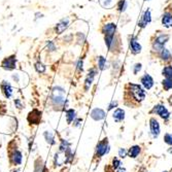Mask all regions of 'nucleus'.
I'll use <instances>...</instances> for the list:
<instances>
[{
    "label": "nucleus",
    "instance_id": "nucleus-1",
    "mask_svg": "<svg viewBox=\"0 0 172 172\" xmlns=\"http://www.w3.org/2000/svg\"><path fill=\"white\" fill-rule=\"evenodd\" d=\"M52 103L56 108H61L65 104V91L61 87H55L53 89Z\"/></svg>",
    "mask_w": 172,
    "mask_h": 172
},
{
    "label": "nucleus",
    "instance_id": "nucleus-2",
    "mask_svg": "<svg viewBox=\"0 0 172 172\" xmlns=\"http://www.w3.org/2000/svg\"><path fill=\"white\" fill-rule=\"evenodd\" d=\"M130 89H131V94L134 97L135 100H137L138 102L142 101L145 98V91L143 90L139 84H130Z\"/></svg>",
    "mask_w": 172,
    "mask_h": 172
},
{
    "label": "nucleus",
    "instance_id": "nucleus-3",
    "mask_svg": "<svg viewBox=\"0 0 172 172\" xmlns=\"http://www.w3.org/2000/svg\"><path fill=\"white\" fill-rule=\"evenodd\" d=\"M1 67L7 71H12L17 67V57L16 55H10L4 58L1 62Z\"/></svg>",
    "mask_w": 172,
    "mask_h": 172
},
{
    "label": "nucleus",
    "instance_id": "nucleus-4",
    "mask_svg": "<svg viewBox=\"0 0 172 172\" xmlns=\"http://www.w3.org/2000/svg\"><path fill=\"white\" fill-rule=\"evenodd\" d=\"M108 151H109V144L107 139H103L102 141H100L97 144V146H96V156L99 158L108 154Z\"/></svg>",
    "mask_w": 172,
    "mask_h": 172
},
{
    "label": "nucleus",
    "instance_id": "nucleus-5",
    "mask_svg": "<svg viewBox=\"0 0 172 172\" xmlns=\"http://www.w3.org/2000/svg\"><path fill=\"white\" fill-rule=\"evenodd\" d=\"M153 112L154 114H157L158 115H160L163 120H168L169 117H170V112L168 111V109L166 108L164 105H161V104L155 106Z\"/></svg>",
    "mask_w": 172,
    "mask_h": 172
},
{
    "label": "nucleus",
    "instance_id": "nucleus-6",
    "mask_svg": "<svg viewBox=\"0 0 172 172\" xmlns=\"http://www.w3.org/2000/svg\"><path fill=\"white\" fill-rule=\"evenodd\" d=\"M40 120H41V112L37 110V109H34L33 111H31L29 115H28V122L31 125H37L40 122Z\"/></svg>",
    "mask_w": 172,
    "mask_h": 172
},
{
    "label": "nucleus",
    "instance_id": "nucleus-7",
    "mask_svg": "<svg viewBox=\"0 0 172 172\" xmlns=\"http://www.w3.org/2000/svg\"><path fill=\"white\" fill-rule=\"evenodd\" d=\"M149 126H151V133L153 135L154 138H157L160 134V124L159 122L155 119V118H151V121H149Z\"/></svg>",
    "mask_w": 172,
    "mask_h": 172
},
{
    "label": "nucleus",
    "instance_id": "nucleus-8",
    "mask_svg": "<svg viewBox=\"0 0 172 172\" xmlns=\"http://www.w3.org/2000/svg\"><path fill=\"white\" fill-rule=\"evenodd\" d=\"M168 40V36L167 35H161L159 36L156 41H155L154 43V49L155 50H163V47H164V44L167 42Z\"/></svg>",
    "mask_w": 172,
    "mask_h": 172
},
{
    "label": "nucleus",
    "instance_id": "nucleus-9",
    "mask_svg": "<svg viewBox=\"0 0 172 172\" xmlns=\"http://www.w3.org/2000/svg\"><path fill=\"white\" fill-rule=\"evenodd\" d=\"M1 90H2V93L4 94L5 97L7 98H10L12 97V95H13V88H12V86H10V84L8 83V81L6 80H3L1 83Z\"/></svg>",
    "mask_w": 172,
    "mask_h": 172
},
{
    "label": "nucleus",
    "instance_id": "nucleus-10",
    "mask_svg": "<svg viewBox=\"0 0 172 172\" xmlns=\"http://www.w3.org/2000/svg\"><path fill=\"white\" fill-rule=\"evenodd\" d=\"M68 25H69V20L68 19L61 20V21L56 25V33H57V34H62V33L67 29Z\"/></svg>",
    "mask_w": 172,
    "mask_h": 172
},
{
    "label": "nucleus",
    "instance_id": "nucleus-11",
    "mask_svg": "<svg viewBox=\"0 0 172 172\" xmlns=\"http://www.w3.org/2000/svg\"><path fill=\"white\" fill-rule=\"evenodd\" d=\"M10 162L13 163V165H20L22 163V154L21 151H18V149H15L12 154H10Z\"/></svg>",
    "mask_w": 172,
    "mask_h": 172
},
{
    "label": "nucleus",
    "instance_id": "nucleus-12",
    "mask_svg": "<svg viewBox=\"0 0 172 172\" xmlns=\"http://www.w3.org/2000/svg\"><path fill=\"white\" fill-rule=\"evenodd\" d=\"M91 118L95 121H101L105 118V111L101 108H94L91 112Z\"/></svg>",
    "mask_w": 172,
    "mask_h": 172
},
{
    "label": "nucleus",
    "instance_id": "nucleus-13",
    "mask_svg": "<svg viewBox=\"0 0 172 172\" xmlns=\"http://www.w3.org/2000/svg\"><path fill=\"white\" fill-rule=\"evenodd\" d=\"M112 118L117 123H120L125 119V111L122 108H117L112 114Z\"/></svg>",
    "mask_w": 172,
    "mask_h": 172
},
{
    "label": "nucleus",
    "instance_id": "nucleus-14",
    "mask_svg": "<svg viewBox=\"0 0 172 172\" xmlns=\"http://www.w3.org/2000/svg\"><path fill=\"white\" fill-rule=\"evenodd\" d=\"M141 83L143 84V87H144L146 90H149V89L151 88V87L154 86V80H153V77H151V75H148V74H145L144 77H142Z\"/></svg>",
    "mask_w": 172,
    "mask_h": 172
},
{
    "label": "nucleus",
    "instance_id": "nucleus-15",
    "mask_svg": "<svg viewBox=\"0 0 172 172\" xmlns=\"http://www.w3.org/2000/svg\"><path fill=\"white\" fill-rule=\"evenodd\" d=\"M95 74H96L95 69H91L89 71V74H88L87 80H86V84H84V89L86 90H89V88L91 87V84L93 83V80H94V77H95Z\"/></svg>",
    "mask_w": 172,
    "mask_h": 172
},
{
    "label": "nucleus",
    "instance_id": "nucleus-16",
    "mask_svg": "<svg viewBox=\"0 0 172 172\" xmlns=\"http://www.w3.org/2000/svg\"><path fill=\"white\" fill-rule=\"evenodd\" d=\"M115 31V24H107L103 27V33L105 36H114Z\"/></svg>",
    "mask_w": 172,
    "mask_h": 172
},
{
    "label": "nucleus",
    "instance_id": "nucleus-17",
    "mask_svg": "<svg viewBox=\"0 0 172 172\" xmlns=\"http://www.w3.org/2000/svg\"><path fill=\"white\" fill-rule=\"evenodd\" d=\"M46 166H44L43 162H42L41 158H38L34 162V172H46Z\"/></svg>",
    "mask_w": 172,
    "mask_h": 172
},
{
    "label": "nucleus",
    "instance_id": "nucleus-18",
    "mask_svg": "<svg viewBox=\"0 0 172 172\" xmlns=\"http://www.w3.org/2000/svg\"><path fill=\"white\" fill-rule=\"evenodd\" d=\"M140 151H141V148H140L139 145H133L132 148H129L128 156L130 158H133V159H135V158L138 157V155L140 154Z\"/></svg>",
    "mask_w": 172,
    "mask_h": 172
},
{
    "label": "nucleus",
    "instance_id": "nucleus-19",
    "mask_svg": "<svg viewBox=\"0 0 172 172\" xmlns=\"http://www.w3.org/2000/svg\"><path fill=\"white\" fill-rule=\"evenodd\" d=\"M151 12L149 10H146V12L144 13V15L142 16V18L141 20H140V22H139V26L140 27H145L146 25H148L149 22H151Z\"/></svg>",
    "mask_w": 172,
    "mask_h": 172
},
{
    "label": "nucleus",
    "instance_id": "nucleus-20",
    "mask_svg": "<svg viewBox=\"0 0 172 172\" xmlns=\"http://www.w3.org/2000/svg\"><path fill=\"white\" fill-rule=\"evenodd\" d=\"M162 24L166 28L172 27V15H170V13H165L162 19Z\"/></svg>",
    "mask_w": 172,
    "mask_h": 172
},
{
    "label": "nucleus",
    "instance_id": "nucleus-21",
    "mask_svg": "<svg viewBox=\"0 0 172 172\" xmlns=\"http://www.w3.org/2000/svg\"><path fill=\"white\" fill-rule=\"evenodd\" d=\"M130 46H131V50H132V53L133 54L140 53V50H141V46L138 43L136 39H132L130 42Z\"/></svg>",
    "mask_w": 172,
    "mask_h": 172
},
{
    "label": "nucleus",
    "instance_id": "nucleus-22",
    "mask_svg": "<svg viewBox=\"0 0 172 172\" xmlns=\"http://www.w3.org/2000/svg\"><path fill=\"white\" fill-rule=\"evenodd\" d=\"M75 115H77V114H75V110L72 108L68 109V110L66 111V120H67V123L68 124H71L73 121L75 120Z\"/></svg>",
    "mask_w": 172,
    "mask_h": 172
},
{
    "label": "nucleus",
    "instance_id": "nucleus-23",
    "mask_svg": "<svg viewBox=\"0 0 172 172\" xmlns=\"http://www.w3.org/2000/svg\"><path fill=\"white\" fill-rule=\"evenodd\" d=\"M43 135H44V138H46L47 143H50V144H55L56 141H55V138H54V134L52 133V132L46 131L43 133Z\"/></svg>",
    "mask_w": 172,
    "mask_h": 172
},
{
    "label": "nucleus",
    "instance_id": "nucleus-24",
    "mask_svg": "<svg viewBox=\"0 0 172 172\" xmlns=\"http://www.w3.org/2000/svg\"><path fill=\"white\" fill-rule=\"evenodd\" d=\"M34 68L38 73H43L44 71H46L47 67L44 66L40 61H38V62H36V63L34 64Z\"/></svg>",
    "mask_w": 172,
    "mask_h": 172
},
{
    "label": "nucleus",
    "instance_id": "nucleus-25",
    "mask_svg": "<svg viewBox=\"0 0 172 172\" xmlns=\"http://www.w3.org/2000/svg\"><path fill=\"white\" fill-rule=\"evenodd\" d=\"M163 75L166 77V78H172V66H166L163 69Z\"/></svg>",
    "mask_w": 172,
    "mask_h": 172
},
{
    "label": "nucleus",
    "instance_id": "nucleus-26",
    "mask_svg": "<svg viewBox=\"0 0 172 172\" xmlns=\"http://www.w3.org/2000/svg\"><path fill=\"white\" fill-rule=\"evenodd\" d=\"M161 57H162L163 60L167 61V60H170L171 55H170V53H169V50H168L163 49V50H162V52H161Z\"/></svg>",
    "mask_w": 172,
    "mask_h": 172
},
{
    "label": "nucleus",
    "instance_id": "nucleus-27",
    "mask_svg": "<svg viewBox=\"0 0 172 172\" xmlns=\"http://www.w3.org/2000/svg\"><path fill=\"white\" fill-rule=\"evenodd\" d=\"M163 87L167 91L172 89V78H166V80H163Z\"/></svg>",
    "mask_w": 172,
    "mask_h": 172
},
{
    "label": "nucleus",
    "instance_id": "nucleus-28",
    "mask_svg": "<svg viewBox=\"0 0 172 172\" xmlns=\"http://www.w3.org/2000/svg\"><path fill=\"white\" fill-rule=\"evenodd\" d=\"M164 141L165 143H167L168 145H172V134L166 133L164 135Z\"/></svg>",
    "mask_w": 172,
    "mask_h": 172
},
{
    "label": "nucleus",
    "instance_id": "nucleus-29",
    "mask_svg": "<svg viewBox=\"0 0 172 172\" xmlns=\"http://www.w3.org/2000/svg\"><path fill=\"white\" fill-rule=\"evenodd\" d=\"M121 167V161L118 159V158H114V160H112V168L114 169V170H117V169H119Z\"/></svg>",
    "mask_w": 172,
    "mask_h": 172
},
{
    "label": "nucleus",
    "instance_id": "nucleus-30",
    "mask_svg": "<svg viewBox=\"0 0 172 172\" xmlns=\"http://www.w3.org/2000/svg\"><path fill=\"white\" fill-rule=\"evenodd\" d=\"M105 59L103 57H99V61H98V65H99V68L102 70L105 68Z\"/></svg>",
    "mask_w": 172,
    "mask_h": 172
},
{
    "label": "nucleus",
    "instance_id": "nucleus-31",
    "mask_svg": "<svg viewBox=\"0 0 172 172\" xmlns=\"http://www.w3.org/2000/svg\"><path fill=\"white\" fill-rule=\"evenodd\" d=\"M101 5L104 7H109L112 4V0H101Z\"/></svg>",
    "mask_w": 172,
    "mask_h": 172
},
{
    "label": "nucleus",
    "instance_id": "nucleus-32",
    "mask_svg": "<svg viewBox=\"0 0 172 172\" xmlns=\"http://www.w3.org/2000/svg\"><path fill=\"white\" fill-rule=\"evenodd\" d=\"M128 155V151H126L125 148H120L119 151V157L120 158H126Z\"/></svg>",
    "mask_w": 172,
    "mask_h": 172
},
{
    "label": "nucleus",
    "instance_id": "nucleus-33",
    "mask_svg": "<svg viewBox=\"0 0 172 172\" xmlns=\"http://www.w3.org/2000/svg\"><path fill=\"white\" fill-rule=\"evenodd\" d=\"M126 0H121L120 1V3H119V8H120V10L121 12H123V10H125L126 9Z\"/></svg>",
    "mask_w": 172,
    "mask_h": 172
},
{
    "label": "nucleus",
    "instance_id": "nucleus-34",
    "mask_svg": "<svg viewBox=\"0 0 172 172\" xmlns=\"http://www.w3.org/2000/svg\"><path fill=\"white\" fill-rule=\"evenodd\" d=\"M47 49H49L50 52H54V50H56V47H55V44H54V42L47 41Z\"/></svg>",
    "mask_w": 172,
    "mask_h": 172
},
{
    "label": "nucleus",
    "instance_id": "nucleus-35",
    "mask_svg": "<svg viewBox=\"0 0 172 172\" xmlns=\"http://www.w3.org/2000/svg\"><path fill=\"white\" fill-rule=\"evenodd\" d=\"M15 105H16L17 108H19V109L23 108V105H22V102H21V100H20V99H16L15 100Z\"/></svg>",
    "mask_w": 172,
    "mask_h": 172
},
{
    "label": "nucleus",
    "instance_id": "nucleus-36",
    "mask_svg": "<svg viewBox=\"0 0 172 172\" xmlns=\"http://www.w3.org/2000/svg\"><path fill=\"white\" fill-rule=\"evenodd\" d=\"M140 69H141V64H136V65L134 66V73L136 74L138 71H140Z\"/></svg>",
    "mask_w": 172,
    "mask_h": 172
},
{
    "label": "nucleus",
    "instance_id": "nucleus-37",
    "mask_svg": "<svg viewBox=\"0 0 172 172\" xmlns=\"http://www.w3.org/2000/svg\"><path fill=\"white\" fill-rule=\"evenodd\" d=\"M77 69H78V70H83V61H81V60L78 61V64H77Z\"/></svg>",
    "mask_w": 172,
    "mask_h": 172
},
{
    "label": "nucleus",
    "instance_id": "nucleus-38",
    "mask_svg": "<svg viewBox=\"0 0 172 172\" xmlns=\"http://www.w3.org/2000/svg\"><path fill=\"white\" fill-rule=\"evenodd\" d=\"M80 122H83V120H81V119H77V121H73V123H74V126H78Z\"/></svg>",
    "mask_w": 172,
    "mask_h": 172
},
{
    "label": "nucleus",
    "instance_id": "nucleus-39",
    "mask_svg": "<svg viewBox=\"0 0 172 172\" xmlns=\"http://www.w3.org/2000/svg\"><path fill=\"white\" fill-rule=\"evenodd\" d=\"M117 105H118V102H112V103L110 104V105H109L108 109H109V110H110V109L114 108V106H117Z\"/></svg>",
    "mask_w": 172,
    "mask_h": 172
},
{
    "label": "nucleus",
    "instance_id": "nucleus-40",
    "mask_svg": "<svg viewBox=\"0 0 172 172\" xmlns=\"http://www.w3.org/2000/svg\"><path fill=\"white\" fill-rule=\"evenodd\" d=\"M35 16H36L35 20L40 19V18H42V17H43V15H42V13H35Z\"/></svg>",
    "mask_w": 172,
    "mask_h": 172
},
{
    "label": "nucleus",
    "instance_id": "nucleus-41",
    "mask_svg": "<svg viewBox=\"0 0 172 172\" xmlns=\"http://www.w3.org/2000/svg\"><path fill=\"white\" fill-rule=\"evenodd\" d=\"M13 80H16L17 83H18V81H19V75L18 74H13Z\"/></svg>",
    "mask_w": 172,
    "mask_h": 172
},
{
    "label": "nucleus",
    "instance_id": "nucleus-42",
    "mask_svg": "<svg viewBox=\"0 0 172 172\" xmlns=\"http://www.w3.org/2000/svg\"><path fill=\"white\" fill-rule=\"evenodd\" d=\"M118 172H126V169H125V168L120 167L119 169H118Z\"/></svg>",
    "mask_w": 172,
    "mask_h": 172
},
{
    "label": "nucleus",
    "instance_id": "nucleus-43",
    "mask_svg": "<svg viewBox=\"0 0 172 172\" xmlns=\"http://www.w3.org/2000/svg\"><path fill=\"white\" fill-rule=\"evenodd\" d=\"M163 172H168V171H163Z\"/></svg>",
    "mask_w": 172,
    "mask_h": 172
},
{
    "label": "nucleus",
    "instance_id": "nucleus-44",
    "mask_svg": "<svg viewBox=\"0 0 172 172\" xmlns=\"http://www.w3.org/2000/svg\"><path fill=\"white\" fill-rule=\"evenodd\" d=\"M0 52H1V49H0Z\"/></svg>",
    "mask_w": 172,
    "mask_h": 172
}]
</instances>
